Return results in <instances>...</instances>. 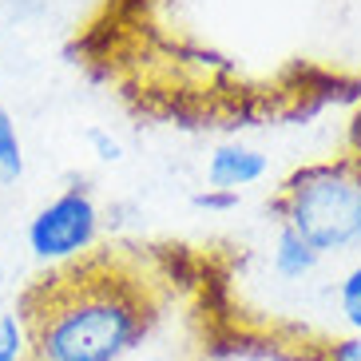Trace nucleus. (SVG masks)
Instances as JSON below:
<instances>
[{"instance_id":"f8f14e48","label":"nucleus","mask_w":361,"mask_h":361,"mask_svg":"<svg viewBox=\"0 0 361 361\" xmlns=\"http://www.w3.org/2000/svg\"><path fill=\"white\" fill-rule=\"evenodd\" d=\"M128 361H183V357L175 350H147V345H143V350H139L135 357H128Z\"/></svg>"},{"instance_id":"39448f33","label":"nucleus","mask_w":361,"mask_h":361,"mask_svg":"<svg viewBox=\"0 0 361 361\" xmlns=\"http://www.w3.org/2000/svg\"><path fill=\"white\" fill-rule=\"evenodd\" d=\"M322 262H326V258H322L310 243H302L294 231L274 226V243L266 250V266H270L274 282H282V286H306L310 278L322 270Z\"/></svg>"},{"instance_id":"20e7f679","label":"nucleus","mask_w":361,"mask_h":361,"mask_svg":"<svg viewBox=\"0 0 361 361\" xmlns=\"http://www.w3.org/2000/svg\"><path fill=\"white\" fill-rule=\"evenodd\" d=\"M266 175H270V155L246 139H223L202 159V187L211 191L243 195L246 187H258Z\"/></svg>"},{"instance_id":"7ed1b4c3","label":"nucleus","mask_w":361,"mask_h":361,"mask_svg":"<svg viewBox=\"0 0 361 361\" xmlns=\"http://www.w3.org/2000/svg\"><path fill=\"white\" fill-rule=\"evenodd\" d=\"M104 234V207L84 183H68L64 191L44 199L24 223V250L48 274L72 270L96 255Z\"/></svg>"},{"instance_id":"423d86ee","label":"nucleus","mask_w":361,"mask_h":361,"mask_svg":"<svg viewBox=\"0 0 361 361\" xmlns=\"http://www.w3.org/2000/svg\"><path fill=\"white\" fill-rule=\"evenodd\" d=\"M24 171H28V151H24L20 123L12 116V107L0 99V187L20 183Z\"/></svg>"},{"instance_id":"f03ea898","label":"nucleus","mask_w":361,"mask_h":361,"mask_svg":"<svg viewBox=\"0 0 361 361\" xmlns=\"http://www.w3.org/2000/svg\"><path fill=\"white\" fill-rule=\"evenodd\" d=\"M274 223L322 258L361 250V159H329L294 171L270 202Z\"/></svg>"},{"instance_id":"f257e3e1","label":"nucleus","mask_w":361,"mask_h":361,"mask_svg":"<svg viewBox=\"0 0 361 361\" xmlns=\"http://www.w3.org/2000/svg\"><path fill=\"white\" fill-rule=\"evenodd\" d=\"M28 361H128L155 334L159 298L116 262H87L48 274L20 302Z\"/></svg>"},{"instance_id":"6e6552de","label":"nucleus","mask_w":361,"mask_h":361,"mask_svg":"<svg viewBox=\"0 0 361 361\" xmlns=\"http://www.w3.org/2000/svg\"><path fill=\"white\" fill-rule=\"evenodd\" d=\"M0 361H28V326L20 306L0 314Z\"/></svg>"},{"instance_id":"9b49d317","label":"nucleus","mask_w":361,"mask_h":361,"mask_svg":"<svg viewBox=\"0 0 361 361\" xmlns=\"http://www.w3.org/2000/svg\"><path fill=\"white\" fill-rule=\"evenodd\" d=\"M318 361H361V334H338L322 345Z\"/></svg>"},{"instance_id":"9d476101","label":"nucleus","mask_w":361,"mask_h":361,"mask_svg":"<svg viewBox=\"0 0 361 361\" xmlns=\"http://www.w3.org/2000/svg\"><path fill=\"white\" fill-rule=\"evenodd\" d=\"M191 207L202 214H231L243 207V195H231V191H211V187H199L191 195Z\"/></svg>"},{"instance_id":"1a4fd4ad","label":"nucleus","mask_w":361,"mask_h":361,"mask_svg":"<svg viewBox=\"0 0 361 361\" xmlns=\"http://www.w3.org/2000/svg\"><path fill=\"white\" fill-rule=\"evenodd\" d=\"M84 143L99 163H123V155H128V151H123V139H119L116 131H107L104 123H87Z\"/></svg>"},{"instance_id":"0eeeda50","label":"nucleus","mask_w":361,"mask_h":361,"mask_svg":"<svg viewBox=\"0 0 361 361\" xmlns=\"http://www.w3.org/2000/svg\"><path fill=\"white\" fill-rule=\"evenodd\" d=\"M329 302H334L341 334H361V262L345 266V270L334 278Z\"/></svg>"}]
</instances>
